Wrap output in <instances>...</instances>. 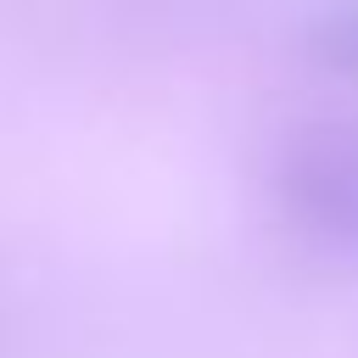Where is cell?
Listing matches in <instances>:
<instances>
[{
  "mask_svg": "<svg viewBox=\"0 0 358 358\" xmlns=\"http://www.w3.org/2000/svg\"><path fill=\"white\" fill-rule=\"evenodd\" d=\"M268 190L280 218L341 257H358V117H296L268 157Z\"/></svg>",
  "mask_w": 358,
  "mask_h": 358,
  "instance_id": "cell-1",
  "label": "cell"
},
{
  "mask_svg": "<svg viewBox=\"0 0 358 358\" xmlns=\"http://www.w3.org/2000/svg\"><path fill=\"white\" fill-rule=\"evenodd\" d=\"M302 56L341 78V84H358V0H330L308 17L302 28Z\"/></svg>",
  "mask_w": 358,
  "mask_h": 358,
  "instance_id": "cell-2",
  "label": "cell"
}]
</instances>
